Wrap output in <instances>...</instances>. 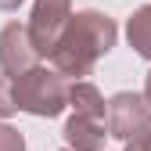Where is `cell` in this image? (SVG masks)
Returning <instances> with one entry per match:
<instances>
[{"label": "cell", "instance_id": "6da1fadb", "mask_svg": "<svg viewBox=\"0 0 151 151\" xmlns=\"http://www.w3.org/2000/svg\"><path fill=\"white\" fill-rule=\"evenodd\" d=\"M115 40H119L115 18H108L104 11H76L65 22L58 43L50 47L47 61H50V68L58 72L61 79H76L79 83L83 76H90V68L115 47Z\"/></svg>", "mask_w": 151, "mask_h": 151}, {"label": "cell", "instance_id": "7a4b0ae2", "mask_svg": "<svg viewBox=\"0 0 151 151\" xmlns=\"http://www.w3.org/2000/svg\"><path fill=\"white\" fill-rule=\"evenodd\" d=\"M11 97L18 111H29L36 119H54L68 108V83L54 68L36 65L25 76L11 79Z\"/></svg>", "mask_w": 151, "mask_h": 151}, {"label": "cell", "instance_id": "3957f363", "mask_svg": "<svg viewBox=\"0 0 151 151\" xmlns=\"http://www.w3.org/2000/svg\"><path fill=\"white\" fill-rule=\"evenodd\" d=\"M147 129H151V104L144 101V93L122 90L108 101V137L129 144Z\"/></svg>", "mask_w": 151, "mask_h": 151}, {"label": "cell", "instance_id": "277c9868", "mask_svg": "<svg viewBox=\"0 0 151 151\" xmlns=\"http://www.w3.org/2000/svg\"><path fill=\"white\" fill-rule=\"evenodd\" d=\"M68 18H72V0H36L32 4L25 32H29V43L40 58L50 54V47L58 43V36H61Z\"/></svg>", "mask_w": 151, "mask_h": 151}, {"label": "cell", "instance_id": "5b68a950", "mask_svg": "<svg viewBox=\"0 0 151 151\" xmlns=\"http://www.w3.org/2000/svg\"><path fill=\"white\" fill-rule=\"evenodd\" d=\"M36 65H40V54L32 50L25 25L7 22L0 29V72H4L7 79H18V76H25Z\"/></svg>", "mask_w": 151, "mask_h": 151}, {"label": "cell", "instance_id": "8992f818", "mask_svg": "<svg viewBox=\"0 0 151 151\" xmlns=\"http://www.w3.org/2000/svg\"><path fill=\"white\" fill-rule=\"evenodd\" d=\"M61 137L68 144V151H104L108 140V122L101 119H86V115H72L61 129Z\"/></svg>", "mask_w": 151, "mask_h": 151}, {"label": "cell", "instance_id": "52a82bcc", "mask_svg": "<svg viewBox=\"0 0 151 151\" xmlns=\"http://www.w3.org/2000/svg\"><path fill=\"white\" fill-rule=\"evenodd\" d=\"M68 108H72V115H86V119L108 122V101L101 97V90L93 83H86V79L68 86Z\"/></svg>", "mask_w": 151, "mask_h": 151}, {"label": "cell", "instance_id": "ba28073f", "mask_svg": "<svg viewBox=\"0 0 151 151\" xmlns=\"http://www.w3.org/2000/svg\"><path fill=\"white\" fill-rule=\"evenodd\" d=\"M126 36H129V47H133L144 61H151V4L137 7L126 22Z\"/></svg>", "mask_w": 151, "mask_h": 151}, {"label": "cell", "instance_id": "9c48e42d", "mask_svg": "<svg viewBox=\"0 0 151 151\" xmlns=\"http://www.w3.org/2000/svg\"><path fill=\"white\" fill-rule=\"evenodd\" d=\"M0 151H25V137L18 133L14 126L0 122Z\"/></svg>", "mask_w": 151, "mask_h": 151}, {"label": "cell", "instance_id": "30bf717a", "mask_svg": "<svg viewBox=\"0 0 151 151\" xmlns=\"http://www.w3.org/2000/svg\"><path fill=\"white\" fill-rule=\"evenodd\" d=\"M14 97H11V79L4 72H0V119H7V115H14Z\"/></svg>", "mask_w": 151, "mask_h": 151}, {"label": "cell", "instance_id": "8fae6325", "mask_svg": "<svg viewBox=\"0 0 151 151\" xmlns=\"http://www.w3.org/2000/svg\"><path fill=\"white\" fill-rule=\"evenodd\" d=\"M126 151H151V129H147V133H140L137 140H129Z\"/></svg>", "mask_w": 151, "mask_h": 151}, {"label": "cell", "instance_id": "7c38bea8", "mask_svg": "<svg viewBox=\"0 0 151 151\" xmlns=\"http://www.w3.org/2000/svg\"><path fill=\"white\" fill-rule=\"evenodd\" d=\"M25 0H0V11H14V7H22Z\"/></svg>", "mask_w": 151, "mask_h": 151}, {"label": "cell", "instance_id": "4fadbf2b", "mask_svg": "<svg viewBox=\"0 0 151 151\" xmlns=\"http://www.w3.org/2000/svg\"><path fill=\"white\" fill-rule=\"evenodd\" d=\"M144 101L151 104V72H147V83H144Z\"/></svg>", "mask_w": 151, "mask_h": 151}]
</instances>
